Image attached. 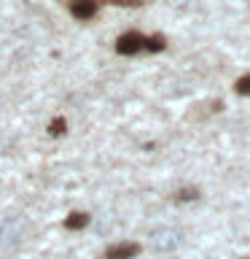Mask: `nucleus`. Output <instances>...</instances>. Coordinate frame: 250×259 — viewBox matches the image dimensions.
<instances>
[{
  "instance_id": "1",
  "label": "nucleus",
  "mask_w": 250,
  "mask_h": 259,
  "mask_svg": "<svg viewBox=\"0 0 250 259\" xmlns=\"http://www.w3.org/2000/svg\"><path fill=\"white\" fill-rule=\"evenodd\" d=\"M143 40H145V38H140L137 32H127V35L118 38L116 52H118V54H137V52L143 49Z\"/></svg>"
},
{
  "instance_id": "2",
  "label": "nucleus",
  "mask_w": 250,
  "mask_h": 259,
  "mask_svg": "<svg viewBox=\"0 0 250 259\" xmlns=\"http://www.w3.org/2000/svg\"><path fill=\"white\" fill-rule=\"evenodd\" d=\"M137 254H140L137 243H118V246H110L105 251V259H132Z\"/></svg>"
},
{
  "instance_id": "3",
  "label": "nucleus",
  "mask_w": 250,
  "mask_h": 259,
  "mask_svg": "<svg viewBox=\"0 0 250 259\" xmlns=\"http://www.w3.org/2000/svg\"><path fill=\"white\" fill-rule=\"evenodd\" d=\"M70 11L76 19H92V16L97 14V3L94 0H73Z\"/></svg>"
},
{
  "instance_id": "4",
  "label": "nucleus",
  "mask_w": 250,
  "mask_h": 259,
  "mask_svg": "<svg viewBox=\"0 0 250 259\" xmlns=\"http://www.w3.org/2000/svg\"><path fill=\"white\" fill-rule=\"evenodd\" d=\"M86 224H89L86 213H73V216L65 219V227H68V230H81V227H86Z\"/></svg>"
},
{
  "instance_id": "5",
  "label": "nucleus",
  "mask_w": 250,
  "mask_h": 259,
  "mask_svg": "<svg viewBox=\"0 0 250 259\" xmlns=\"http://www.w3.org/2000/svg\"><path fill=\"white\" fill-rule=\"evenodd\" d=\"M143 49H148V52H161V49H164V38H161V35L145 38L143 40Z\"/></svg>"
},
{
  "instance_id": "6",
  "label": "nucleus",
  "mask_w": 250,
  "mask_h": 259,
  "mask_svg": "<svg viewBox=\"0 0 250 259\" xmlns=\"http://www.w3.org/2000/svg\"><path fill=\"white\" fill-rule=\"evenodd\" d=\"M234 89H237V95H250V73H247V76H242Z\"/></svg>"
},
{
  "instance_id": "7",
  "label": "nucleus",
  "mask_w": 250,
  "mask_h": 259,
  "mask_svg": "<svg viewBox=\"0 0 250 259\" xmlns=\"http://www.w3.org/2000/svg\"><path fill=\"white\" fill-rule=\"evenodd\" d=\"M48 133H51V135H62L65 133V119H54L51 127H48Z\"/></svg>"
},
{
  "instance_id": "8",
  "label": "nucleus",
  "mask_w": 250,
  "mask_h": 259,
  "mask_svg": "<svg viewBox=\"0 0 250 259\" xmlns=\"http://www.w3.org/2000/svg\"><path fill=\"white\" fill-rule=\"evenodd\" d=\"M116 6H140L143 0H113Z\"/></svg>"
},
{
  "instance_id": "9",
  "label": "nucleus",
  "mask_w": 250,
  "mask_h": 259,
  "mask_svg": "<svg viewBox=\"0 0 250 259\" xmlns=\"http://www.w3.org/2000/svg\"><path fill=\"white\" fill-rule=\"evenodd\" d=\"M191 197H197V192H183L180 194V200H191Z\"/></svg>"
}]
</instances>
